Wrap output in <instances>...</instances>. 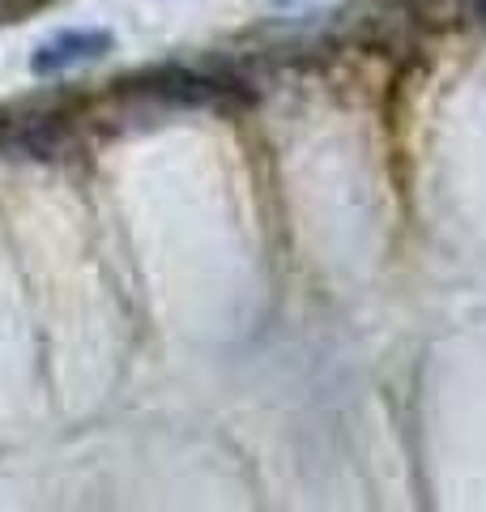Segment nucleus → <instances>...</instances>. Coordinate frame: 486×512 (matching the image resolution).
I'll return each mask as SVG.
<instances>
[{
    "mask_svg": "<svg viewBox=\"0 0 486 512\" xmlns=\"http://www.w3.org/2000/svg\"><path fill=\"white\" fill-rule=\"evenodd\" d=\"M111 52V30L103 26H86V30H60L52 35L35 56H30V69L39 77H52V73H64L73 64H86V60H99Z\"/></svg>",
    "mask_w": 486,
    "mask_h": 512,
    "instance_id": "f257e3e1",
    "label": "nucleus"
},
{
    "mask_svg": "<svg viewBox=\"0 0 486 512\" xmlns=\"http://www.w3.org/2000/svg\"><path fill=\"white\" fill-rule=\"evenodd\" d=\"M469 9H474V18L486 26V0H469Z\"/></svg>",
    "mask_w": 486,
    "mask_h": 512,
    "instance_id": "f03ea898",
    "label": "nucleus"
}]
</instances>
